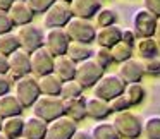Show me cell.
<instances>
[{"instance_id": "obj_1", "label": "cell", "mask_w": 160, "mask_h": 139, "mask_svg": "<svg viewBox=\"0 0 160 139\" xmlns=\"http://www.w3.org/2000/svg\"><path fill=\"white\" fill-rule=\"evenodd\" d=\"M33 115L43 118L47 122H52L55 118L66 115V100L62 96H50L42 94L33 105Z\"/></svg>"}, {"instance_id": "obj_2", "label": "cell", "mask_w": 160, "mask_h": 139, "mask_svg": "<svg viewBox=\"0 0 160 139\" xmlns=\"http://www.w3.org/2000/svg\"><path fill=\"white\" fill-rule=\"evenodd\" d=\"M14 94L24 108L33 107L35 101L42 96L38 77L35 74H28V76H22L18 81H14Z\"/></svg>"}, {"instance_id": "obj_3", "label": "cell", "mask_w": 160, "mask_h": 139, "mask_svg": "<svg viewBox=\"0 0 160 139\" xmlns=\"http://www.w3.org/2000/svg\"><path fill=\"white\" fill-rule=\"evenodd\" d=\"M112 124L115 125L117 132L121 134V137L124 139H138L143 134V122L136 113H132L131 110L117 112L114 113V120Z\"/></svg>"}, {"instance_id": "obj_4", "label": "cell", "mask_w": 160, "mask_h": 139, "mask_svg": "<svg viewBox=\"0 0 160 139\" xmlns=\"http://www.w3.org/2000/svg\"><path fill=\"white\" fill-rule=\"evenodd\" d=\"M66 31L69 35L71 41L91 43L97 38V26L90 19H84V17L72 16V19L66 24Z\"/></svg>"}, {"instance_id": "obj_5", "label": "cell", "mask_w": 160, "mask_h": 139, "mask_svg": "<svg viewBox=\"0 0 160 139\" xmlns=\"http://www.w3.org/2000/svg\"><path fill=\"white\" fill-rule=\"evenodd\" d=\"M72 9L69 2L55 0L43 14V26L45 28H66V24L72 19Z\"/></svg>"}, {"instance_id": "obj_6", "label": "cell", "mask_w": 160, "mask_h": 139, "mask_svg": "<svg viewBox=\"0 0 160 139\" xmlns=\"http://www.w3.org/2000/svg\"><path fill=\"white\" fill-rule=\"evenodd\" d=\"M103 74H105V69L91 57V59H86V60L78 64L76 77H74V79H76L84 89H90V88H93L95 84L102 79Z\"/></svg>"}, {"instance_id": "obj_7", "label": "cell", "mask_w": 160, "mask_h": 139, "mask_svg": "<svg viewBox=\"0 0 160 139\" xmlns=\"http://www.w3.org/2000/svg\"><path fill=\"white\" fill-rule=\"evenodd\" d=\"M126 91V83L121 79L119 74H103L102 79L93 86V94L98 98L110 101L115 96L122 94Z\"/></svg>"}, {"instance_id": "obj_8", "label": "cell", "mask_w": 160, "mask_h": 139, "mask_svg": "<svg viewBox=\"0 0 160 139\" xmlns=\"http://www.w3.org/2000/svg\"><path fill=\"white\" fill-rule=\"evenodd\" d=\"M157 17L153 12H150L146 7H139L138 11H134L131 19V24H132V31L136 33L138 38H148V36L155 35V29H157Z\"/></svg>"}, {"instance_id": "obj_9", "label": "cell", "mask_w": 160, "mask_h": 139, "mask_svg": "<svg viewBox=\"0 0 160 139\" xmlns=\"http://www.w3.org/2000/svg\"><path fill=\"white\" fill-rule=\"evenodd\" d=\"M16 35H18L21 48H24L29 53L38 50L40 46H43V41H45V33L40 29V26H35L31 22L24 26H19L16 29Z\"/></svg>"}, {"instance_id": "obj_10", "label": "cell", "mask_w": 160, "mask_h": 139, "mask_svg": "<svg viewBox=\"0 0 160 139\" xmlns=\"http://www.w3.org/2000/svg\"><path fill=\"white\" fill-rule=\"evenodd\" d=\"M71 38L67 35L66 28H47L45 31V41L43 46L48 50L52 55H66L69 48Z\"/></svg>"}, {"instance_id": "obj_11", "label": "cell", "mask_w": 160, "mask_h": 139, "mask_svg": "<svg viewBox=\"0 0 160 139\" xmlns=\"http://www.w3.org/2000/svg\"><path fill=\"white\" fill-rule=\"evenodd\" d=\"M31 74V53L24 48H18L14 53L9 55V72L7 76L12 81H18L19 77Z\"/></svg>"}, {"instance_id": "obj_12", "label": "cell", "mask_w": 160, "mask_h": 139, "mask_svg": "<svg viewBox=\"0 0 160 139\" xmlns=\"http://www.w3.org/2000/svg\"><path fill=\"white\" fill-rule=\"evenodd\" d=\"M76 131H78V122L67 117V115H62V117L48 122L45 139H71Z\"/></svg>"}, {"instance_id": "obj_13", "label": "cell", "mask_w": 160, "mask_h": 139, "mask_svg": "<svg viewBox=\"0 0 160 139\" xmlns=\"http://www.w3.org/2000/svg\"><path fill=\"white\" fill-rule=\"evenodd\" d=\"M53 64L55 55H52L45 46H40L38 50L31 52V74H35L36 77L53 72Z\"/></svg>"}, {"instance_id": "obj_14", "label": "cell", "mask_w": 160, "mask_h": 139, "mask_svg": "<svg viewBox=\"0 0 160 139\" xmlns=\"http://www.w3.org/2000/svg\"><path fill=\"white\" fill-rule=\"evenodd\" d=\"M117 74L121 76V79L124 81L126 84L131 83H141L143 76H145V69H143V62L138 59H129L126 62L119 64V70Z\"/></svg>"}, {"instance_id": "obj_15", "label": "cell", "mask_w": 160, "mask_h": 139, "mask_svg": "<svg viewBox=\"0 0 160 139\" xmlns=\"http://www.w3.org/2000/svg\"><path fill=\"white\" fill-rule=\"evenodd\" d=\"M7 12H9V16H11V19H12L16 28L29 24V22L33 21V17H35V12H33V9L28 5L26 0H14V4L11 5V9H9Z\"/></svg>"}, {"instance_id": "obj_16", "label": "cell", "mask_w": 160, "mask_h": 139, "mask_svg": "<svg viewBox=\"0 0 160 139\" xmlns=\"http://www.w3.org/2000/svg\"><path fill=\"white\" fill-rule=\"evenodd\" d=\"M122 40V28L119 24H110V26H103V28H97V41L98 46H107L112 48L114 45H117Z\"/></svg>"}, {"instance_id": "obj_17", "label": "cell", "mask_w": 160, "mask_h": 139, "mask_svg": "<svg viewBox=\"0 0 160 139\" xmlns=\"http://www.w3.org/2000/svg\"><path fill=\"white\" fill-rule=\"evenodd\" d=\"M112 113L110 103L103 98L98 96H88L86 98V115L93 120H105L108 115Z\"/></svg>"}, {"instance_id": "obj_18", "label": "cell", "mask_w": 160, "mask_h": 139, "mask_svg": "<svg viewBox=\"0 0 160 139\" xmlns=\"http://www.w3.org/2000/svg\"><path fill=\"white\" fill-rule=\"evenodd\" d=\"M71 9H72V14L76 17L91 19L102 9V0H72Z\"/></svg>"}, {"instance_id": "obj_19", "label": "cell", "mask_w": 160, "mask_h": 139, "mask_svg": "<svg viewBox=\"0 0 160 139\" xmlns=\"http://www.w3.org/2000/svg\"><path fill=\"white\" fill-rule=\"evenodd\" d=\"M47 127H48V122L43 120V118L31 115L24 120V131L22 136L28 139H45L47 137Z\"/></svg>"}, {"instance_id": "obj_20", "label": "cell", "mask_w": 160, "mask_h": 139, "mask_svg": "<svg viewBox=\"0 0 160 139\" xmlns=\"http://www.w3.org/2000/svg\"><path fill=\"white\" fill-rule=\"evenodd\" d=\"M78 64L71 59L69 55H57L55 64H53V72L60 77L62 81H71L76 77Z\"/></svg>"}, {"instance_id": "obj_21", "label": "cell", "mask_w": 160, "mask_h": 139, "mask_svg": "<svg viewBox=\"0 0 160 139\" xmlns=\"http://www.w3.org/2000/svg\"><path fill=\"white\" fill-rule=\"evenodd\" d=\"M134 52L139 55V59H155L160 55V45L155 40V36H148V38H138L134 45Z\"/></svg>"}, {"instance_id": "obj_22", "label": "cell", "mask_w": 160, "mask_h": 139, "mask_svg": "<svg viewBox=\"0 0 160 139\" xmlns=\"http://www.w3.org/2000/svg\"><path fill=\"white\" fill-rule=\"evenodd\" d=\"M22 110H24V107L21 105V101L18 100L14 93H7L4 96H0V115L4 118L21 115Z\"/></svg>"}, {"instance_id": "obj_23", "label": "cell", "mask_w": 160, "mask_h": 139, "mask_svg": "<svg viewBox=\"0 0 160 139\" xmlns=\"http://www.w3.org/2000/svg\"><path fill=\"white\" fill-rule=\"evenodd\" d=\"M40 83V89L42 94H50V96H60V89H62V83L64 81L57 76L55 72L45 74V76L38 77Z\"/></svg>"}, {"instance_id": "obj_24", "label": "cell", "mask_w": 160, "mask_h": 139, "mask_svg": "<svg viewBox=\"0 0 160 139\" xmlns=\"http://www.w3.org/2000/svg\"><path fill=\"white\" fill-rule=\"evenodd\" d=\"M66 115L71 117L72 120L81 122L88 117L86 115V98L79 96V98H71L66 100Z\"/></svg>"}, {"instance_id": "obj_25", "label": "cell", "mask_w": 160, "mask_h": 139, "mask_svg": "<svg viewBox=\"0 0 160 139\" xmlns=\"http://www.w3.org/2000/svg\"><path fill=\"white\" fill-rule=\"evenodd\" d=\"M24 120L21 115H14V117H7L4 118L2 124V132L7 136L9 139H18L22 137V131H24Z\"/></svg>"}, {"instance_id": "obj_26", "label": "cell", "mask_w": 160, "mask_h": 139, "mask_svg": "<svg viewBox=\"0 0 160 139\" xmlns=\"http://www.w3.org/2000/svg\"><path fill=\"white\" fill-rule=\"evenodd\" d=\"M93 53H95V50H91L90 43L71 41L66 55H69L76 64H79V62H83V60H86V59H91V57H93Z\"/></svg>"}, {"instance_id": "obj_27", "label": "cell", "mask_w": 160, "mask_h": 139, "mask_svg": "<svg viewBox=\"0 0 160 139\" xmlns=\"http://www.w3.org/2000/svg\"><path fill=\"white\" fill-rule=\"evenodd\" d=\"M91 139H122L121 134L117 132L114 124L110 122H100V124H95L90 131Z\"/></svg>"}, {"instance_id": "obj_28", "label": "cell", "mask_w": 160, "mask_h": 139, "mask_svg": "<svg viewBox=\"0 0 160 139\" xmlns=\"http://www.w3.org/2000/svg\"><path fill=\"white\" fill-rule=\"evenodd\" d=\"M18 48H21V45H19L18 35H16L14 31H9V33L0 35V53H4V55L9 57Z\"/></svg>"}, {"instance_id": "obj_29", "label": "cell", "mask_w": 160, "mask_h": 139, "mask_svg": "<svg viewBox=\"0 0 160 139\" xmlns=\"http://www.w3.org/2000/svg\"><path fill=\"white\" fill-rule=\"evenodd\" d=\"M124 94L128 96L131 107H136V105L143 103V100H145V96H146V91L139 83H131V84H126Z\"/></svg>"}, {"instance_id": "obj_30", "label": "cell", "mask_w": 160, "mask_h": 139, "mask_svg": "<svg viewBox=\"0 0 160 139\" xmlns=\"http://www.w3.org/2000/svg\"><path fill=\"white\" fill-rule=\"evenodd\" d=\"M110 50H112V57H114L115 64H122V62H126V60L132 59V55H134V46L128 45V43H124V41H119L117 45H114Z\"/></svg>"}, {"instance_id": "obj_31", "label": "cell", "mask_w": 160, "mask_h": 139, "mask_svg": "<svg viewBox=\"0 0 160 139\" xmlns=\"http://www.w3.org/2000/svg\"><path fill=\"white\" fill-rule=\"evenodd\" d=\"M143 134L146 139H160V115H150L143 122Z\"/></svg>"}, {"instance_id": "obj_32", "label": "cell", "mask_w": 160, "mask_h": 139, "mask_svg": "<svg viewBox=\"0 0 160 139\" xmlns=\"http://www.w3.org/2000/svg\"><path fill=\"white\" fill-rule=\"evenodd\" d=\"M83 91H84V88L81 86L76 79L64 81V83H62V89H60V96H62L64 100L79 98V96H83Z\"/></svg>"}, {"instance_id": "obj_33", "label": "cell", "mask_w": 160, "mask_h": 139, "mask_svg": "<svg viewBox=\"0 0 160 139\" xmlns=\"http://www.w3.org/2000/svg\"><path fill=\"white\" fill-rule=\"evenodd\" d=\"M95 21H97V28L117 24V12L110 7H102L100 11H98V14L95 16Z\"/></svg>"}, {"instance_id": "obj_34", "label": "cell", "mask_w": 160, "mask_h": 139, "mask_svg": "<svg viewBox=\"0 0 160 139\" xmlns=\"http://www.w3.org/2000/svg\"><path fill=\"white\" fill-rule=\"evenodd\" d=\"M93 59L97 60L98 64H100L102 67H103L105 70L108 69V67L114 64V57H112V50L107 48V46H98L97 50H95L93 53Z\"/></svg>"}, {"instance_id": "obj_35", "label": "cell", "mask_w": 160, "mask_h": 139, "mask_svg": "<svg viewBox=\"0 0 160 139\" xmlns=\"http://www.w3.org/2000/svg\"><path fill=\"white\" fill-rule=\"evenodd\" d=\"M141 62H143V69H145L146 76H152V77L160 76V59L158 57H155V59H145Z\"/></svg>"}, {"instance_id": "obj_36", "label": "cell", "mask_w": 160, "mask_h": 139, "mask_svg": "<svg viewBox=\"0 0 160 139\" xmlns=\"http://www.w3.org/2000/svg\"><path fill=\"white\" fill-rule=\"evenodd\" d=\"M108 103H110V110H112V113H117V112H124V110H129V108H131V103H129L128 96H126L124 93L119 94V96H115L114 100H110Z\"/></svg>"}, {"instance_id": "obj_37", "label": "cell", "mask_w": 160, "mask_h": 139, "mask_svg": "<svg viewBox=\"0 0 160 139\" xmlns=\"http://www.w3.org/2000/svg\"><path fill=\"white\" fill-rule=\"evenodd\" d=\"M28 5L33 9L35 14H45L48 11V7L55 2V0H26Z\"/></svg>"}, {"instance_id": "obj_38", "label": "cell", "mask_w": 160, "mask_h": 139, "mask_svg": "<svg viewBox=\"0 0 160 139\" xmlns=\"http://www.w3.org/2000/svg\"><path fill=\"white\" fill-rule=\"evenodd\" d=\"M12 28H16V26H14V22H12L9 12L7 11H0V35L12 31Z\"/></svg>"}, {"instance_id": "obj_39", "label": "cell", "mask_w": 160, "mask_h": 139, "mask_svg": "<svg viewBox=\"0 0 160 139\" xmlns=\"http://www.w3.org/2000/svg\"><path fill=\"white\" fill-rule=\"evenodd\" d=\"M12 83H14V81H12L7 74H0V96H4V94H7L9 91H11Z\"/></svg>"}, {"instance_id": "obj_40", "label": "cell", "mask_w": 160, "mask_h": 139, "mask_svg": "<svg viewBox=\"0 0 160 139\" xmlns=\"http://www.w3.org/2000/svg\"><path fill=\"white\" fill-rule=\"evenodd\" d=\"M121 41L128 43V45L134 46L136 41H138V36H136V33L132 31V29H122V40Z\"/></svg>"}, {"instance_id": "obj_41", "label": "cell", "mask_w": 160, "mask_h": 139, "mask_svg": "<svg viewBox=\"0 0 160 139\" xmlns=\"http://www.w3.org/2000/svg\"><path fill=\"white\" fill-rule=\"evenodd\" d=\"M143 7H146L157 17H160V0H143Z\"/></svg>"}, {"instance_id": "obj_42", "label": "cell", "mask_w": 160, "mask_h": 139, "mask_svg": "<svg viewBox=\"0 0 160 139\" xmlns=\"http://www.w3.org/2000/svg\"><path fill=\"white\" fill-rule=\"evenodd\" d=\"M9 72V57L0 53V74H7Z\"/></svg>"}, {"instance_id": "obj_43", "label": "cell", "mask_w": 160, "mask_h": 139, "mask_svg": "<svg viewBox=\"0 0 160 139\" xmlns=\"http://www.w3.org/2000/svg\"><path fill=\"white\" fill-rule=\"evenodd\" d=\"M71 139H91V134H90V132H86V131H83V129H78Z\"/></svg>"}, {"instance_id": "obj_44", "label": "cell", "mask_w": 160, "mask_h": 139, "mask_svg": "<svg viewBox=\"0 0 160 139\" xmlns=\"http://www.w3.org/2000/svg\"><path fill=\"white\" fill-rule=\"evenodd\" d=\"M12 4H14V0H0V11H9Z\"/></svg>"}, {"instance_id": "obj_45", "label": "cell", "mask_w": 160, "mask_h": 139, "mask_svg": "<svg viewBox=\"0 0 160 139\" xmlns=\"http://www.w3.org/2000/svg\"><path fill=\"white\" fill-rule=\"evenodd\" d=\"M155 40L158 41V45H160V17H158V21H157V29H155Z\"/></svg>"}, {"instance_id": "obj_46", "label": "cell", "mask_w": 160, "mask_h": 139, "mask_svg": "<svg viewBox=\"0 0 160 139\" xmlns=\"http://www.w3.org/2000/svg\"><path fill=\"white\" fill-rule=\"evenodd\" d=\"M0 139H9V137H7V136H5L2 131H0Z\"/></svg>"}, {"instance_id": "obj_47", "label": "cell", "mask_w": 160, "mask_h": 139, "mask_svg": "<svg viewBox=\"0 0 160 139\" xmlns=\"http://www.w3.org/2000/svg\"><path fill=\"white\" fill-rule=\"evenodd\" d=\"M2 124H4V117L0 115V131H2Z\"/></svg>"}, {"instance_id": "obj_48", "label": "cell", "mask_w": 160, "mask_h": 139, "mask_svg": "<svg viewBox=\"0 0 160 139\" xmlns=\"http://www.w3.org/2000/svg\"><path fill=\"white\" fill-rule=\"evenodd\" d=\"M18 139H28V137H24V136H22V137H18Z\"/></svg>"}, {"instance_id": "obj_49", "label": "cell", "mask_w": 160, "mask_h": 139, "mask_svg": "<svg viewBox=\"0 0 160 139\" xmlns=\"http://www.w3.org/2000/svg\"><path fill=\"white\" fill-rule=\"evenodd\" d=\"M64 2H69V4H71V2H72V0H64Z\"/></svg>"}]
</instances>
